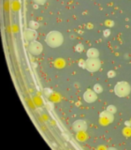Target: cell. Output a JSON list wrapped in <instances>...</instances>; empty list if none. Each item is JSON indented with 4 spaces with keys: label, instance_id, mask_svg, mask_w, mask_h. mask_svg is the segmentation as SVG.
Returning <instances> with one entry per match:
<instances>
[{
    "label": "cell",
    "instance_id": "obj_4",
    "mask_svg": "<svg viewBox=\"0 0 131 150\" xmlns=\"http://www.w3.org/2000/svg\"><path fill=\"white\" fill-rule=\"evenodd\" d=\"M42 50H43V46L40 43L39 41L34 40L29 42V45H28V51L29 53L33 55H39L42 53Z\"/></svg>",
    "mask_w": 131,
    "mask_h": 150
},
{
    "label": "cell",
    "instance_id": "obj_19",
    "mask_svg": "<svg viewBox=\"0 0 131 150\" xmlns=\"http://www.w3.org/2000/svg\"><path fill=\"white\" fill-rule=\"evenodd\" d=\"M45 93L47 94V95L49 96V94H50V93H51V89H49V88H46V89H45Z\"/></svg>",
    "mask_w": 131,
    "mask_h": 150
},
{
    "label": "cell",
    "instance_id": "obj_13",
    "mask_svg": "<svg viewBox=\"0 0 131 150\" xmlns=\"http://www.w3.org/2000/svg\"><path fill=\"white\" fill-rule=\"evenodd\" d=\"M78 65L80 68L82 69H86V60H83V59H80L79 62H78Z\"/></svg>",
    "mask_w": 131,
    "mask_h": 150
},
{
    "label": "cell",
    "instance_id": "obj_16",
    "mask_svg": "<svg viewBox=\"0 0 131 150\" xmlns=\"http://www.w3.org/2000/svg\"><path fill=\"white\" fill-rule=\"evenodd\" d=\"M107 75H108V77H109V78H114L116 76V73H115L114 70H109L108 73H107Z\"/></svg>",
    "mask_w": 131,
    "mask_h": 150
},
{
    "label": "cell",
    "instance_id": "obj_10",
    "mask_svg": "<svg viewBox=\"0 0 131 150\" xmlns=\"http://www.w3.org/2000/svg\"><path fill=\"white\" fill-rule=\"evenodd\" d=\"M93 90L95 91L96 94H100L103 91V88H102V86H100L99 83H96L95 86H94V87H93Z\"/></svg>",
    "mask_w": 131,
    "mask_h": 150
},
{
    "label": "cell",
    "instance_id": "obj_8",
    "mask_svg": "<svg viewBox=\"0 0 131 150\" xmlns=\"http://www.w3.org/2000/svg\"><path fill=\"white\" fill-rule=\"evenodd\" d=\"M99 117L102 119H106L108 120V122L109 123H111L112 121L114 120V116H113V114H111V112H110L109 111H103L100 112V115H99Z\"/></svg>",
    "mask_w": 131,
    "mask_h": 150
},
{
    "label": "cell",
    "instance_id": "obj_17",
    "mask_svg": "<svg viewBox=\"0 0 131 150\" xmlns=\"http://www.w3.org/2000/svg\"><path fill=\"white\" fill-rule=\"evenodd\" d=\"M110 35H111V30L110 29H106V30L103 31V36H104L105 38H108Z\"/></svg>",
    "mask_w": 131,
    "mask_h": 150
},
{
    "label": "cell",
    "instance_id": "obj_14",
    "mask_svg": "<svg viewBox=\"0 0 131 150\" xmlns=\"http://www.w3.org/2000/svg\"><path fill=\"white\" fill-rule=\"evenodd\" d=\"M84 49V47L82 43H79L76 45V47H75V51L78 52V53H82V51Z\"/></svg>",
    "mask_w": 131,
    "mask_h": 150
},
{
    "label": "cell",
    "instance_id": "obj_1",
    "mask_svg": "<svg viewBox=\"0 0 131 150\" xmlns=\"http://www.w3.org/2000/svg\"><path fill=\"white\" fill-rule=\"evenodd\" d=\"M45 42L51 48H57L61 46L64 42V37L62 33L56 30L49 32L45 38Z\"/></svg>",
    "mask_w": 131,
    "mask_h": 150
},
{
    "label": "cell",
    "instance_id": "obj_11",
    "mask_svg": "<svg viewBox=\"0 0 131 150\" xmlns=\"http://www.w3.org/2000/svg\"><path fill=\"white\" fill-rule=\"evenodd\" d=\"M29 27L32 28V29L37 30V28L39 27V23H37V22H36V21H30V22H29Z\"/></svg>",
    "mask_w": 131,
    "mask_h": 150
},
{
    "label": "cell",
    "instance_id": "obj_9",
    "mask_svg": "<svg viewBox=\"0 0 131 150\" xmlns=\"http://www.w3.org/2000/svg\"><path fill=\"white\" fill-rule=\"evenodd\" d=\"M87 58H98L99 57V51L96 48H90L86 52Z\"/></svg>",
    "mask_w": 131,
    "mask_h": 150
},
{
    "label": "cell",
    "instance_id": "obj_2",
    "mask_svg": "<svg viewBox=\"0 0 131 150\" xmlns=\"http://www.w3.org/2000/svg\"><path fill=\"white\" fill-rule=\"evenodd\" d=\"M131 92V86L127 82L122 81L115 84L114 86V93L117 97L119 98H125L128 96Z\"/></svg>",
    "mask_w": 131,
    "mask_h": 150
},
{
    "label": "cell",
    "instance_id": "obj_7",
    "mask_svg": "<svg viewBox=\"0 0 131 150\" xmlns=\"http://www.w3.org/2000/svg\"><path fill=\"white\" fill-rule=\"evenodd\" d=\"M97 98V94L94 91L90 90V89H87V90L83 93V100H85L87 103H93L96 100Z\"/></svg>",
    "mask_w": 131,
    "mask_h": 150
},
{
    "label": "cell",
    "instance_id": "obj_3",
    "mask_svg": "<svg viewBox=\"0 0 131 150\" xmlns=\"http://www.w3.org/2000/svg\"><path fill=\"white\" fill-rule=\"evenodd\" d=\"M101 67V62L98 58H87L86 69L89 72H96Z\"/></svg>",
    "mask_w": 131,
    "mask_h": 150
},
{
    "label": "cell",
    "instance_id": "obj_5",
    "mask_svg": "<svg viewBox=\"0 0 131 150\" xmlns=\"http://www.w3.org/2000/svg\"><path fill=\"white\" fill-rule=\"evenodd\" d=\"M72 128H73V130L76 131V132H79V131H86L87 123L85 122V120H83V119H78L75 122H73Z\"/></svg>",
    "mask_w": 131,
    "mask_h": 150
},
{
    "label": "cell",
    "instance_id": "obj_15",
    "mask_svg": "<svg viewBox=\"0 0 131 150\" xmlns=\"http://www.w3.org/2000/svg\"><path fill=\"white\" fill-rule=\"evenodd\" d=\"M33 2H34L36 5H40V6H42V5H44L46 2H47V0H33Z\"/></svg>",
    "mask_w": 131,
    "mask_h": 150
},
{
    "label": "cell",
    "instance_id": "obj_18",
    "mask_svg": "<svg viewBox=\"0 0 131 150\" xmlns=\"http://www.w3.org/2000/svg\"><path fill=\"white\" fill-rule=\"evenodd\" d=\"M125 125L126 127H129V128H130V127H131V122H130V121H125Z\"/></svg>",
    "mask_w": 131,
    "mask_h": 150
},
{
    "label": "cell",
    "instance_id": "obj_6",
    "mask_svg": "<svg viewBox=\"0 0 131 150\" xmlns=\"http://www.w3.org/2000/svg\"><path fill=\"white\" fill-rule=\"evenodd\" d=\"M23 37H25V40H27L28 42L34 41L37 38V30L28 27L25 30V32H23Z\"/></svg>",
    "mask_w": 131,
    "mask_h": 150
},
{
    "label": "cell",
    "instance_id": "obj_12",
    "mask_svg": "<svg viewBox=\"0 0 131 150\" xmlns=\"http://www.w3.org/2000/svg\"><path fill=\"white\" fill-rule=\"evenodd\" d=\"M107 111H109L110 112H111V114H115V112H117V108L114 106V105H109L107 107Z\"/></svg>",
    "mask_w": 131,
    "mask_h": 150
}]
</instances>
